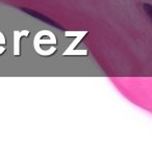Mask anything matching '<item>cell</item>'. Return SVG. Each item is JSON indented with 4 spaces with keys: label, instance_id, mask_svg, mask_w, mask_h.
Here are the masks:
<instances>
[{
    "label": "cell",
    "instance_id": "cell-2",
    "mask_svg": "<svg viewBox=\"0 0 152 159\" xmlns=\"http://www.w3.org/2000/svg\"><path fill=\"white\" fill-rule=\"evenodd\" d=\"M145 11H146V13L148 14V16L151 18V20H152V7L151 5H149V4H145Z\"/></svg>",
    "mask_w": 152,
    "mask_h": 159
},
{
    "label": "cell",
    "instance_id": "cell-1",
    "mask_svg": "<svg viewBox=\"0 0 152 159\" xmlns=\"http://www.w3.org/2000/svg\"><path fill=\"white\" fill-rule=\"evenodd\" d=\"M28 34V31L27 30H24V31H17L15 30L14 31V55H19L20 54V49H19V41H20V38L22 35H27Z\"/></svg>",
    "mask_w": 152,
    "mask_h": 159
},
{
    "label": "cell",
    "instance_id": "cell-3",
    "mask_svg": "<svg viewBox=\"0 0 152 159\" xmlns=\"http://www.w3.org/2000/svg\"><path fill=\"white\" fill-rule=\"evenodd\" d=\"M0 44H1V45H5V39H4L3 34H0Z\"/></svg>",
    "mask_w": 152,
    "mask_h": 159
}]
</instances>
